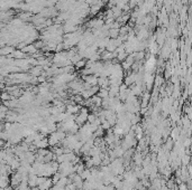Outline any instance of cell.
<instances>
[{"mask_svg":"<svg viewBox=\"0 0 192 190\" xmlns=\"http://www.w3.org/2000/svg\"><path fill=\"white\" fill-rule=\"evenodd\" d=\"M21 51H24L25 54H30V55H34L35 53H37V49L35 48L34 45H26L23 49H21Z\"/></svg>","mask_w":192,"mask_h":190,"instance_id":"1","label":"cell"},{"mask_svg":"<svg viewBox=\"0 0 192 190\" xmlns=\"http://www.w3.org/2000/svg\"><path fill=\"white\" fill-rule=\"evenodd\" d=\"M52 185H53L52 179H46L42 185H39V186H37V187H38L39 190H48L52 187Z\"/></svg>","mask_w":192,"mask_h":190,"instance_id":"2","label":"cell"},{"mask_svg":"<svg viewBox=\"0 0 192 190\" xmlns=\"http://www.w3.org/2000/svg\"><path fill=\"white\" fill-rule=\"evenodd\" d=\"M15 51L14 49V47L11 46H6L4 48H1L0 49V55H8V54H13V51Z\"/></svg>","mask_w":192,"mask_h":190,"instance_id":"3","label":"cell"},{"mask_svg":"<svg viewBox=\"0 0 192 190\" xmlns=\"http://www.w3.org/2000/svg\"><path fill=\"white\" fill-rule=\"evenodd\" d=\"M135 80H136V74H132V75H129L128 77H126V80H125V85L133 84Z\"/></svg>","mask_w":192,"mask_h":190,"instance_id":"4","label":"cell"},{"mask_svg":"<svg viewBox=\"0 0 192 190\" xmlns=\"http://www.w3.org/2000/svg\"><path fill=\"white\" fill-rule=\"evenodd\" d=\"M25 53L21 51H13V57H15L16 59H21L25 57Z\"/></svg>","mask_w":192,"mask_h":190,"instance_id":"5","label":"cell"},{"mask_svg":"<svg viewBox=\"0 0 192 190\" xmlns=\"http://www.w3.org/2000/svg\"><path fill=\"white\" fill-rule=\"evenodd\" d=\"M90 176H91V171H90V169H84L81 173H80V177H81L82 180H87Z\"/></svg>","mask_w":192,"mask_h":190,"instance_id":"6","label":"cell"},{"mask_svg":"<svg viewBox=\"0 0 192 190\" xmlns=\"http://www.w3.org/2000/svg\"><path fill=\"white\" fill-rule=\"evenodd\" d=\"M0 98H1V100H4V101L6 102V101L11 100V98H13V96H11V95H10V93H8V92H5V93H1V95H0Z\"/></svg>","mask_w":192,"mask_h":190,"instance_id":"7","label":"cell"},{"mask_svg":"<svg viewBox=\"0 0 192 190\" xmlns=\"http://www.w3.org/2000/svg\"><path fill=\"white\" fill-rule=\"evenodd\" d=\"M102 122V124H101V127H102L103 130H109L110 129V124H109V122L107 121V120H103V121H101Z\"/></svg>","mask_w":192,"mask_h":190,"instance_id":"8","label":"cell"},{"mask_svg":"<svg viewBox=\"0 0 192 190\" xmlns=\"http://www.w3.org/2000/svg\"><path fill=\"white\" fill-rule=\"evenodd\" d=\"M64 189L65 190H77V187L74 186V183H73V182H69L68 185L64 187Z\"/></svg>","mask_w":192,"mask_h":190,"instance_id":"9","label":"cell"},{"mask_svg":"<svg viewBox=\"0 0 192 190\" xmlns=\"http://www.w3.org/2000/svg\"><path fill=\"white\" fill-rule=\"evenodd\" d=\"M39 73H41V67H34L32 71H30V74L34 75V77L36 75H39Z\"/></svg>","mask_w":192,"mask_h":190,"instance_id":"10","label":"cell"}]
</instances>
